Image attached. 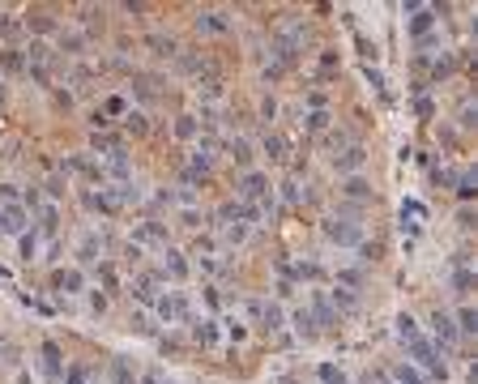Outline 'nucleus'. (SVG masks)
<instances>
[{
	"label": "nucleus",
	"instance_id": "1a4fd4ad",
	"mask_svg": "<svg viewBox=\"0 0 478 384\" xmlns=\"http://www.w3.org/2000/svg\"><path fill=\"white\" fill-rule=\"evenodd\" d=\"M192 342H196L201 350H214V346L222 342V320H218V316H201V320H192Z\"/></svg>",
	"mask_w": 478,
	"mask_h": 384
},
{
	"label": "nucleus",
	"instance_id": "ea45409f",
	"mask_svg": "<svg viewBox=\"0 0 478 384\" xmlns=\"http://www.w3.org/2000/svg\"><path fill=\"white\" fill-rule=\"evenodd\" d=\"M248 230H252V226H243V222H226V226H222V239H226V244H243V239H248Z\"/></svg>",
	"mask_w": 478,
	"mask_h": 384
},
{
	"label": "nucleus",
	"instance_id": "6e6d98bb",
	"mask_svg": "<svg viewBox=\"0 0 478 384\" xmlns=\"http://www.w3.org/2000/svg\"><path fill=\"white\" fill-rule=\"evenodd\" d=\"M90 384H103V380H90Z\"/></svg>",
	"mask_w": 478,
	"mask_h": 384
},
{
	"label": "nucleus",
	"instance_id": "c9c22d12",
	"mask_svg": "<svg viewBox=\"0 0 478 384\" xmlns=\"http://www.w3.org/2000/svg\"><path fill=\"white\" fill-rule=\"evenodd\" d=\"M201 133V120L196 116H180V120H175V137H180V141H192Z\"/></svg>",
	"mask_w": 478,
	"mask_h": 384
},
{
	"label": "nucleus",
	"instance_id": "9d476101",
	"mask_svg": "<svg viewBox=\"0 0 478 384\" xmlns=\"http://www.w3.org/2000/svg\"><path fill=\"white\" fill-rule=\"evenodd\" d=\"M363 163H367V149H363V145H346L342 154H333V171L346 175V179H350V175H359Z\"/></svg>",
	"mask_w": 478,
	"mask_h": 384
},
{
	"label": "nucleus",
	"instance_id": "a211bd4d",
	"mask_svg": "<svg viewBox=\"0 0 478 384\" xmlns=\"http://www.w3.org/2000/svg\"><path fill=\"white\" fill-rule=\"evenodd\" d=\"M286 320L295 324V333H299L304 342H316V338H320V329H316V320H312V312H308V307H295V312H291Z\"/></svg>",
	"mask_w": 478,
	"mask_h": 384
},
{
	"label": "nucleus",
	"instance_id": "72a5a7b5",
	"mask_svg": "<svg viewBox=\"0 0 478 384\" xmlns=\"http://www.w3.org/2000/svg\"><path fill=\"white\" fill-rule=\"evenodd\" d=\"M316 380H320V384H350V376H346L338 363H320V367H316Z\"/></svg>",
	"mask_w": 478,
	"mask_h": 384
},
{
	"label": "nucleus",
	"instance_id": "f03ea898",
	"mask_svg": "<svg viewBox=\"0 0 478 384\" xmlns=\"http://www.w3.org/2000/svg\"><path fill=\"white\" fill-rule=\"evenodd\" d=\"M149 316H154V324H184L192 316V307H188V295L184 291H163L154 299V307H149Z\"/></svg>",
	"mask_w": 478,
	"mask_h": 384
},
{
	"label": "nucleus",
	"instance_id": "a878e982",
	"mask_svg": "<svg viewBox=\"0 0 478 384\" xmlns=\"http://www.w3.org/2000/svg\"><path fill=\"white\" fill-rule=\"evenodd\" d=\"M423 218H427V210H423L419 201H406V205H401V230H410V235H414V230L423 226Z\"/></svg>",
	"mask_w": 478,
	"mask_h": 384
},
{
	"label": "nucleus",
	"instance_id": "e433bc0d",
	"mask_svg": "<svg viewBox=\"0 0 478 384\" xmlns=\"http://www.w3.org/2000/svg\"><path fill=\"white\" fill-rule=\"evenodd\" d=\"M265 154H269L273 163L286 158V137H282V133H265Z\"/></svg>",
	"mask_w": 478,
	"mask_h": 384
},
{
	"label": "nucleus",
	"instance_id": "7ed1b4c3",
	"mask_svg": "<svg viewBox=\"0 0 478 384\" xmlns=\"http://www.w3.org/2000/svg\"><path fill=\"white\" fill-rule=\"evenodd\" d=\"M406 354H410V367H423V372H432L436 380H448V367H444V358H440V350L427 342V333L423 338H414L410 346H406Z\"/></svg>",
	"mask_w": 478,
	"mask_h": 384
},
{
	"label": "nucleus",
	"instance_id": "aec40b11",
	"mask_svg": "<svg viewBox=\"0 0 478 384\" xmlns=\"http://www.w3.org/2000/svg\"><path fill=\"white\" fill-rule=\"evenodd\" d=\"M432 26H436V9H427V5H419V9L410 13V26H406V30H410V39H423L427 30H432Z\"/></svg>",
	"mask_w": 478,
	"mask_h": 384
},
{
	"label": "nucleus",
	"instance_id": "c756f323",
	"mask_svg": "<svg viewBox=\"0 0 478 384\" xmlns=\"http://www.w3.org/2000/svg\"><path fill=\"white\" fill-rule=\"evenodd\" d=\"M111 380H116V384H137V372L129 367V358H124V354L111 358Z\"/></svg>",
	"mask_w": 478,
	"mask_h": 384
},
{
	"label": "nucleus",
	"instance_id": "f8f14e48",
	"mask_svg": "<svg viewBox=\"0 0 478 384\" xmlns=\"http://www.w3.org/2000/svg\"><path fill=\"white\" fill-rule=\"evenodd\" d=\"M39 363H43V372H47V380H52V384L64 380V350H60L56 342H43V346H39Z\"/></svg>",
	"mask_w": 478,
	"mask_h": 384
},
{
	"label": "nucleus",
	"instance_id": "20e7f679",
	"mask_svg": "<svg viewBox=\"0 0 478 384\" xmlns=\"http://www.w3.org/2000/svg\"><path fill=\"white\" fill-rule=\"evenodd\" d=\"M163 286H167V277L158 273V269H137V277H133V299L141 303V312H149V307H154V299L163 295Z\"/></svg>",
	"mask_w": 478,
	"mask_h": 384
},
{
	"label": "nucleus",
	"instance_id": "c85d7f7f",
	"mask_svg": "<svg viewBox=\"0 0 478 384\" xmlns=\"http://www.w3.org/2000/svg\"><path fill=\"white\" fill-rule=\"evenodd\" d=\"M201 273H210V277H218V273H226L231 269V256H218V252H210V256H201Z\"/></svg>",
	"mask_w": 478,
	"mask_h": 384
},
{
	"label": "nucleus",
	"instance_id": "603ef678",
	"mask_svg": "<svg viewBox=\"0 0 478 384\" xmlns=\"http://www.w3.org/2000/svg\"><path fill=\"white\" fill-rule=\"evenodd\" d=\"M90 312H94V316L107 312V295H103V291H90Z\"/></svg>",
	"mask_w": 478,
	"mask_h": 384
},
{
	"label": "nucleus",
	"instance_id": "ddd939ff",
	"mask_svg": "<svg viewBox=\"0 0 478 384\" xmlns=\"http://www.w3.org/2000/svg\"><path fill=\"white\" fill-rule=\"evenodd\" d=\"M257 324H261L265 333H282V329H286V307H282L278 299H261V316H257Z\"/></svg>",
	"mask_w": 478,
	"mask_h": 384
},
{
	"label": "nucleus",
	"instance_id": "6ab92c4d",
	"mask_svg": "<svg viewBox=\"0 0 478 384\" xmlns=\"http://www.w3.org/2000/svg\"><path fill=\"white\" fill-rule=\"evenodd\" d=\"M133 244L141 248V244H158V248H167V226L163 222H141L137 230H133Z\"/></svg>",
	"mask_w": 478,
	"mask_h": 384
},
{
	"label": "nucleus",
	"instance_id": "f704fd0d",
	"mask_svg": "<svg viewBox=\"0 0 478 384\" xmlns=\"http://www.w3.org/2000/svg\"><path fill=\"white\" fill-rule=\"evenodd\" d=\"M338 286H346V291H355V295H359V286H363V269H359V265L338 269Z\"/></svg>",
	"mask_w": 478,
	"mask_h": 384
},
{
	"label": "nucleus",
	"instance_id": "5701e85b",
	"mask_svg": "<svg viewBox=\"0 0 478 384\" xmlns=\"http://www.w3.org/2000/svg\"><path fill=\"white\" fill-rule=\"evenodd\" d=\"M393 333H397V342H401V346H410L414 338H423V329H419V320H414L410 312H401V316L393 320Z\"/></svg>",
	"mask_w": 478,
	"mask_h": 384
},
{
	"label": "nucleus",
	"instance_id": "4468645a",
	"mask_svg": "<svg viewBox=\"0 0 478 384\" xmlns=\"http://www.w3.org/2000/svg\"><path fill=\"white\" fill-rule=\"evenodd\" d=\"M188 269H192V265H188V256H184L180 248H163V269H158L163 277L184 282V277H188Z\"/></svg>",
	"mask_w": 478,
	"mask_h": 384
},
{
	"label": "nucleus",
	"instance_id": "a19ab883",
	"mask_svg": "<svg viewBox=\"0 0 478 384\" xmlns=\"http://www.w3.org/2000/svg\"><path fill=\"white\" fill-rule=\"evenodd\" d=\"M201 299H205V307H210V312H222V307H226V295L214 286V282H210L205 291H201Z\"/></svg>",
	"mask_w": 478,
	"mask_h": 384
},
{
	"label": "nucleus",
	"instance_id": "de8ad7c7",
	"mask_svg": "<svg viewBox=\"0 0 478 384\" xmlns=\"http://www.w3.org/2000/svg\"><path fill=\"white\" fill-rule=\"evenodd\" d=\"M43 188H47V196H52V201H60V196H64V188H68V179H64V175H52Z\"/></svg>",
	"mask_w": 478,
	"mask_h": 384
},
{
	"label": "nucleus",
	"instance_id": "2eb2a0df",
	"mask_svg": "<svg viewBox=\"0 0 478 384\" xmlns=\"http://www.w3.org/2000/svg\"><path fill=\"white\" fill-rule=\"evenodd\" d=\"M82 205H86V210H98V214H120V201H116V192L111 188H86L82 192Z\"/></svg>",
	"mask_w": 478,
	"mask_h": 384
},
{
	"label": "nucleus",
	"instance_id": "4c0bfd02",
	"mask_svg": "<svg viewBox=\"0 0 478 384\" xmlns=\"http://www.w3.org/2000/svg\"><path fill=\"white\" fill-rule=\"evenodd\" d=\"M363 77H367V82H371V90H376V94H380V98H389V86H385V73H380V68H376V64H363Z\"/></svg>",
	"mask_w": 478,
	"mask_h": 384
},
{
	"label": "nucleus",
	"instance_id": "8fccbe9b",
	"mask_svg": "<svg viewBox=\"0 0 478 384\" xmlns=\"http://www.w3.org/2000/svg\"><path fill=\"white\" fill-rule=\"evenodd\" d=\"M30 26H35L39 35H52V30H56V21L47 17V13H30Z\"/></svg>",
	"mask_w": 478,
	"mask_h": 384
},
{
	"label": "nucleus",
	"instance_id": "393cba45",
	"mask_svg": "<svg viewBox=\"0 0 478 384\" xmlns=\"http://www.w3.org/2000/svg\"><path fill=\"white\" fill-rule=\"evenodd\" d=\"M452 324H457V338H474V329H478V312L470 303L457 307V316H452Z\"/></svg>",
	"mask_w": 478,
	"mask_h": 384
},
{
	"label": "nucleus",
	"instance_id": "f257e3e1",
	"mask_svg": "<svg viewBox=\"0 0 478 384\" xmlns=\"http://www.w3.org/2000/svg\"><path fill=\"white\" fill-rule=\"evenodd\" d=\"M235 201L257 205L261 214H273V184H269V175L248 167V171L239 175V184H235Z\"/></svg>",
	"mask_w": 478,
	"mask_h": 384
},
{
	"label": "nucleus",
	"instance_id": "cd10ccee",
	"mask_svg": "<svg viewBox=\"0 0 478 384\" xmlns=\"http://www.w3.org/2000/svg\"><path fill=\"white\" fill-rule=\"evenodd\" d=\"M17 256H21L26 265H30V261H39V230H35V226L26 230V235H17Z\"/></svg>",
	"mask_w": 478,
	"mask_h": 384
},
{
	"label": "nucleus",
	"instance_id": "473e14b6",
	"mask_svg": "<svg viewBox=\"0 0 478 384\" xmlns=\"http://www.w3.org/2000/svg\"><path fill=\"white\" fill-rule=\"evenodd\" d=\"M98 116H103L107 124H111V116H120V120H124V116H129V102H124L120 94H111V98H103V107H98Z\"/></svg>",
	"mask_w": 478,
	"mask_h": 384
},
{
	"label": "nucleus",
	"instance_id": "39448f33",
	"mask_svg": "<svg viewBox=\"0 0 478 384\" xmlns=\"http://www.w3.org/2000/svg\"><path fill=\"white\" fill-rule=\"evenodd\" d=\"M324 239L338 244V248H359L363 244V222H355V218H329V222H324Z\"/></svg>",
	"mask_w": 478,
	"mask_h": 384
},
{
	"label": "nucleus",
	"instance_id": "bb28decb",
	"mask_svg": "<svg viewBox=\"0 0 478 384\" xmlns=\"http://www.w3.org/2000/svg\"><path fill=\"white\" fill-rule=\"evenodd\" d=\"M329 303H333V312L342 316V312H355V307H359V295L346 291V286H333V291H329Z\"/></svg>",
	"mask_w": 478,
	"mask_h": 384
},
{
	"label": "nucleus",
	"instance_id": "9b49d317",
	"mask_svg": "<svg viewBox=\"0 0 478 384\" xmlns=\"http://www.w3.org/2000/svg\"><path fill=\"white\" fill-rule=\"evenodd\" d=\"M52 291H56V295H82V291H86V273H82L77 265L56 269V273H52Z\"/></svg>",
	"mask_w": 478,
	"mask_h": 384
},
{
	"label": "nucleus",
	"instance_id": "37998d69",
	"mask_svg": "<svg viewBox=\"0 0 478 384\" xmlns=\"http://www.w3.org/2000/svg\"><path fill=\"white\" fill-rule=\"evenodd\" d=\"M222 333H226V338H231L235 346H239V342L248 338V329H243V320H235V316H231V320H222Z\"/></svg>",
	"mask_w": 478,
	"mask_h": 384
},
{
	"label": "nucleus",
	"instance_id": "09e8293b",
	"mask_svg": "<svg viewBox=\"0 0 478 384\" xmlns=\"http://www.w3.org/2000/svg\"><path fill=\"white\" fill-rule=\"evenodd\" d=\"M282 201H286V205H299V201H304V188H299L295 179H286V184H282Z\"/></svg>",
	"mask_w": 478,
	"mask_h": 384
},
{
	"label": "nucleus",
	"instance_id": "423d86ee",
	"mask_svg": "<svg viewBox=\"0 0 478 384\" xmlns=\"http://www.w3.org/2000/svg\"><path fill=\"white\" fill-rule=\"evenodd\" d=\"M427 324H432V338H427V342H432L436 350H452V346H457L461 338H457V324H452V316L448 312H440V307H436V312H432V320H427Z\"/></svg>",
	"mask_w": 478,
	"mask_h": 384
},
{
	"label": "nucleus",
	"instance_id": "7c9ffc66",
	"mask_svg": "<svg viewBox=\"0 0 478 384\" xmlns=\"http://www.w3.org/2000/svg\"><path fill=\"white\" fill-rule=\"evenodd\" d=\"M474 188H478V175H474V171H461L457 179H452V192H457V201H470Z\"/></svg>",
	"mask_w": 478,
	"mask_h": 384
},
{
	"label": "nucleus",
	"instance_id": "0eeeda50",
	"mask_svg": "<svg viewBox=\"0 0 478 384\" xmlns=\"http://www.w3.org/2000/svg\"><path fill=\"white\" fill-rule=\"evenodd\" d=\"M30 230V214L21 201H5L0 205V235H26Z\"/></svg>",
	"mask_w": 478,
	"mask_h": 384
},
{
	"label": "nucleus",
	"instance_id": "4be33fe9",
	"mask_svg": "<svg viewBox=\"0 0 478 384\" xmlns=\"http://www.w3.org/2000/svg\"><path fill=\"white\" fill-rule=\"evenodd\" d=\"M452 291H457V295H470V291H474V269L466 265V256L452 261Z\"/></svg>",
	"mask_w": 478,
	"mask_h": 384
},
{
	"label": "nucleus",
	"instance_id": "864d4df0",
	"mask_svg": "<svg viewBox=\"0 0 478 384\" xmlns=\"http://www.w3.org/2000/svg\"><path fill=\"white\" fill-rule=\"evenodd\" d=\"M261 116H265V120H273V116H278V102H273V94L261 102Z\"/></svg>",
	"mask_w": 478,
	"mask_h": 384
},
{
	"label": "nucleus",
	"instance_id": "a18cd8bd",
	"mask_svg": "<svg viewBox=\"0 0 478 384\" xmlns=\"http://www.w3.org/2000/svg\"><path fill=\"white\" fill-rule=\"evenodd\" d=\"M60 384H90V372L82 367V363H73V367H64V380Z\"/></svg>",
	"mask_w": 478,
	"mask_h": 384
},
{
	"label": "nucleus",
	"instance_id": "2f4dec72",
	"mask_svg": "<svg viewBox=\"0 0 478 384\" xmlns=\"http://www.w3.org/2000/svg\"><path fill=\"white\" fill-rule=\"evenodd\" d=\"M129 329L137 333V338H154V333H158V324H154V316H149V312H133Z\"/></svg>",
	"mask_w": 478,
	"mask_h": 384
},
{
	"label": "nucleus",
	"instance_id": "f3484780",
	"mask_svg": "<svg viewBox=\"0 0 478 384\" xmlns=\"http://www.w3.org/2000/svg\"><path fill=\"white\" fill-rule=\"evenodd\" d=\"M222 149H226V158H231L235 167H248V163H252V141H248V137H226Z\"/></svg>",
	"mask_w": 478,
	"mask_h": 384
},
{
	"label": "nucleus",
	"instance_id": "5fc2aeb1",
	"mask_svg": "<svg viewBox=\"0 0 478 384\" xmlns=\"http://www.w3.org/2000/svg\"><path fill=\"white\" fill-rule=\"evenodd\" d=\"M9 30H13V21H9L5 13H0V39H9Z\"/></svg>",
	"mask_w": 478,
	"mask_h": 384
},
{
	"label": "nucleus",
	"instance_id": "412c9836",
	"mask_svg": "<svg viewBox=\"0 0 478 384\" xmlns=\"http://www.w3.org/2000/svg\"><path fill=\"white\" fill-rule=\"evenodd\" d=\"M103 252H107V239H103V235H86L82 248H77L82 265H98V261H103Z\"/></svg>",
	"mask_w": 478,
	"mask_h": 384
},
{
	"label": "nucleus",
	"instance_id": "6e6552de",
	"mask_svg": "<svg viewBox=\"0 0 478 384\" xmlns=\"http://www.w3.org/2000/svg\"><path fill=\"white\" fill-rule=\"evenodd\" d=\"M304 307L312 312V320H316V329H320V333L338 324V312H333V303H329V291H312Z\"/></svg>",
	"mask_w": 478,
	"mask_h": 384
},
{
	"label": "nucleus",
	"instance_id": "c03bdc74",
	"mask_svg": "<svg viewBox=\"0 0 478 384\" xmlns=\"http://www.w3.org/2000/svg\"><path fill=\"white\" fill-rule=\"evenodd\" d=\"M201 222H205V214H201L196 205H184V210H180V226H192V230H196Z\"/></svg>",
	"mask_w": 478,
	"mask_h": 384
},
{
	"label": "nucleus",
	"instance_id": "dca6fc26",
	"mask_svg": "<svg viewBox=\"0 0 478 384\" xmlns=\"http://www.w3.org/2000/svg\"><path fill=\"white\" fill-rule=\"evenodd\" d=\"M226 30H231V17H226L222 9L196 13V35H226Z\"/></svg>",
	"mask_w": 478,
	"mask_h": 384
},
{
	"label": "nucleus",
	"instance_id": "58836bf2",
	"mask_svg": "<svg viewBox=\"0 0 478 384\" xmlns=\"http://www.w3.org/2000/svg\"><path fill=\"white\" fill-rule=\"evenodd\" d=\"M329 120H333L329 111H308V116H304V128H308V133H324V128H329Z\"/></svg>",
	"mask_w": 478,
	"mask_h": 384
},
{
	"label": "nucleus",
	"instance_id": "3c124183",
	"mask_svg": "<svg viewBox=\"0 0 478 384\" xmlns=\"http://www.w3.org/2000/svg\"><path fill=\"white\" fill-rule=\"evenodd\" d=\"M98 277H103V286H107V291H116V286H120V277H116V269H111L107 261H98Z\"/></svg>",
	"mask_w": 478,
	"mask_h": 384
},
{
	"label": "nucleus",
	"instance_id": "b1692460",
	"mask_svg": "<svg viewBox=\"0 0 478 384\" xmlns=\"http://www.w3.org/2000/svg\"><path fill=\"white\" fill-rule=\"evenodd\" d=\"M338 192H342L346 201H371V196H376V192H371V184H367L363 175H350V179H346V184H342Z\"/></svg>",
	"mask_w": 478,
	"mask_h": 384
},
{
	"label": "nucleus",
	"instance_id": "49530a36",
	"mask_svg": "<svg viewBox=\"0 0 478 384\" xmlns=\"http://www.w3.org/2000/svg\"><path fill=\"white\" fill-rule=\"evenodd\" d=\"M124 128H129L133 137H141V133H145L149 124H145V116H141V111H129V116H124Z\"/></svg>",
	"mask_w": 478,
	"mask_h": 384
},
{
	"label": "nucleus",
	"instance_id": "79ce46f5",
	"mask_svg": "<svg viewBox=\"0 0 478 384\" xmlns=\"http://www.w3.org/2000/svg\"><path fill=\"white\" fill-rule=\"evenodd\" d=\"M145 47H154V56H175V39H163V35H149Z\"/></svg>",
	"mask_w": 478,
	"mask_h": 384
}]
</instances>
